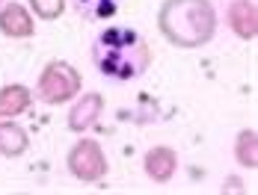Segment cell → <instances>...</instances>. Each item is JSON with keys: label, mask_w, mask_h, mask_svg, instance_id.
<instances>
[{"label": "cell", "mask_w": 258, "mask_h": 195, "mask_svg": "<svg viewBox=\"0 0 258 195\" xmlns=\"http://www.w3.org/2000/svg\"><path fill=\"white\" fill-rule=\"evenodd\" d=\"M80 15L92 18V21H107L119 12V0H75Z\"/></svg>", "instance_id": "7a4b0ae2"}, {"label": "cell", "mask_w": 258, "mask_h": 195, "mask_svg": "<svg viewBox=\"0 0 258 195\" xmlns=\"http://www.w3.org/2000/svg\"><path fill=\"white\" fill-rule=\"evenodd\" d=\"M149 45L134 27H107L92 45V62L101 77L128 83L149 68Z\"/></svg>", "instance_id": "6da1fadb"}]
</instances>
